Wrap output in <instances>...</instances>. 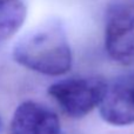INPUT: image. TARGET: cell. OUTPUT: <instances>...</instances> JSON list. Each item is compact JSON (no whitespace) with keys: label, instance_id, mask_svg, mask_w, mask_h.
Returning <instances> with one entry per match:
<instances>
[{"label":"cell","instance_id":"7a4b0ae2","mask_svg":"<svg viewBox=\"0 0 134 134\" xmlns=\"http://www.w3.org/2000/svg\"><path fill=\"white\" fill-rule=\"evenodd\" d=\"M108 82L100 75L69 78L48 87V94L71 118H82L99 107Z\"/></svg>","mask_w":134,"mask_h":134},{"label":"cell","instance_id":"277c9868","mask_svg":"<svg viewBox=\"0 0 134 134\" xmlns=\"http://www.w3.org/2000/svg\"><path fill=\"white\" fill-rule=\"evenodd\" d=\"M99 111L109 125L134 124V72L122 74L108 83Z\"/></svg>","mask_w":134,"mask_h":134},{"label":"cell","instance_id":"8992f818","mask_svg":"<svg viewBox=\"0 0 134 134\" xmlns=\"http://www.w3.org/2000/svg\"><path fill=\"white\" fill-rule=\"evenodd\" d=\"M26 14L27 8L23 0H0V42L20 30Z\"/></svg>","mask_w":134,"mask_h":134},{"label":"cell","instance_id":"6da1fadb","mask_svg":"<svg viewBox=\"0 0 134 134\" xmlns=\"http://www.w3.org/2000/svg\"><path fill=\"white\" fill-rule=\"evenodd\" d=\"M14 61L33 72L49 76L67 73L72 49L63 24L52 19L21 37L12 49Z\"/></svg>","mask_w":134,"mask_h":134},{"label":"cell","instance_id":"52a82bcc","mask_svg":"<svg viewBox=\"0 0 134 134\" xmlns=\"http://www.w3.org/2000/svg\"><path fill=\"white\" fill-rule=\"evenodd\" d=\"M1 130H2V120L0 118V133H1Z\"/></svg>","mask_w":134,"mask_h":134},{"label":"cell","instance_id":"3957f363","mask_svg":"<svg viewBox=\"0 0 134 134\" xmlns=\"http://www.w3.org/2000/svg\"><path fill=\"white\" fill-rule=\"evenodd\" d=\"M105 48L120 65L134 64V0H112L105 13Z\"/></svg>","mask_w":134,"mask_h":134},{"label":"cell","instance_id":"5b68a950","mask_svg":"<svg viewBox=\"0 0 134 134\" xmlns=\"http://www.w3.org/2000/svg\"><path fill=\"white\" fill-rule=\"evenodd\" d=\"M11 134H63L60 119L49 107L27 100L15 108Z\"/></svg>","mask_w":134,"mask_h":134}]
</instances>
